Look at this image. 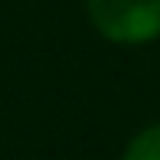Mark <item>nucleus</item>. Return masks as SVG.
Here are the masks:
<instances>
[{"mask_svg": "<svg viewBox=\"0 0 160 160\" xmlns=\"http://www.w3.org/2000/svg\"><path fill=\"white\" fill-rule=\"evenodd\" d=\"M92 26L118 46H141L160 36V0H85Z\"/></svg>", "mask_w": 160, "mask_h": 160, "instance_id": "1", "label": "nucleus"}, {"mask_svg": "<svg viewBox=\"0 0 160 160\" xmlns=\"http://www.w3.org/2000/svg\"><path fill=\"white\" fill-rule=\"evenodd\" d=\"M121 160H160V124H147L128 141Z\"/></svg>", "mask_w": 160, "mask_h": 160, "instance_id": "2", "label": "nucleus"}]
</instances>
